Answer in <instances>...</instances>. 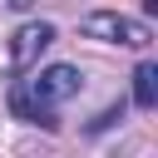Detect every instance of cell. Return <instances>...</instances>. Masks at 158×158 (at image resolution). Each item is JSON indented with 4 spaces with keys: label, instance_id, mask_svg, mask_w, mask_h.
Instances as JSON below:
<instances>
[{
    "label": "cell",
    "instance_id": "1",
    "mask_svg": "<svg viewBox=\"0 0 158 158\" xmlns=\"http://www.w3.org/2000/svg\"><path fill=\"white\" fill-rule=\"evenodd\" d=\"M69 94H79V69H74V64H49V69H40L35 79H15V89H10V114L25 118V123H40V128H59L54 104H64Z\"/></svg>",
    "mask_w": 158,
    "mask_h": 158
},
{
    "label": "cell",
    "instance_id": "2",
    "mask_svg": "<svg viewBox=\"0 0 158 158\" xmlns=\"http://www.w3.org/2000/svg\"><path fill=\"white\" fill-rule=\"evenodd\" d=\"M79 30H84L89 40H109V44H128V49L153 44L148 20H133V15H118V10H94V15H84Z\"/></svg>",
    "mask_w": 158,
    "mask_h": 158
},
{
    "label": "cell",
    "instance_id": "3",
    "mask_svg": "<svg viewBox=\"0 0 158 158\" xmlns=\"http://www.w3.org/2000/svg\"><path fill=\"white\" fill-rule=\"evenodd\" d=\"M49 44H54V25H49V20H30V25H20L15 40H10V49H5V69H10V74H25Z\"/></svg>",
    "mask_w": 158,
    "mask_h": 158
},
{
    "label": "cell",
    "instance_id": "4",
    "mask_svg": "<svg viewBox=\"0 0 158 158\" xmlns=\"http://www.w3.org/2000/svg\"><path fill=\"white\" fill-rule=\"evenodd\" d=\"M133 104H138V109H153V104H158V64H153V59H143V64L133 69Z\"/></svg>",
    "mask_w": 158,
    "mask_h": 158
},
{
    "label": "cell",
    "instance_id": "5",
    "mask_svg": "<svg viewBox=\"0 0 158 158\" xmlns=\"http://www.w3.org/2000/svg\"><path fill=\"white\" fill-rule=\"evenodd\" d=\"M138 5H143V10H148V15H153V10H158V0H138Z\"/></svg>",
    "mask_w": 158,
    "mask_h": 158
}]
</instances>
